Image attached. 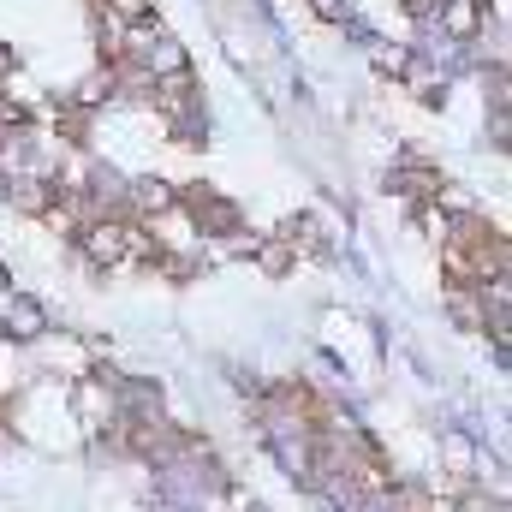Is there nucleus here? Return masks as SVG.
Returning a JSON list of instances; mask_svg holds the SVG:
<instances>
[{
	"mask_svg": "<svg viewBox=\"0 0 512 512\" xmlns=\"http://www.w3.org/2000/svg\"><path fill=\"white\" fill-rule=\"evenodd\" d=\"M185 203H191V215H197V227H203V233H233V227H239V209H233V203H221L209 185H191V191H185Z\"/></svg>",
	"mask_w": 512,
	"mask_h": 512,
	"instance_id": "obj_1",
	"label": "nucleus"
}]
</instances>
